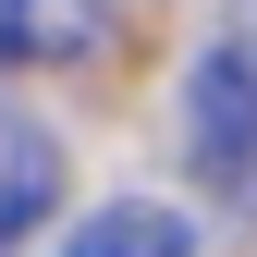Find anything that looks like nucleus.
<instances>
[{"label": "nucleus", "instance_id": "f257e3e1", "mask_svg": "<svg viewBox=\"0 0 257 257\" xmlns=\"http://www.w3.org/2000/svg\"><path fill=\"white\" fill-rule=\"evenodd\" d=\"M184 172L208 196L257 208V49L245 37L196 49V74H184Z\"/></svg>", "mask_w": 257, "mask_h": 257}, {"label": "nucleus", "instance_id": "f03ea898", "mask_svg": "<svg viewBox=\"0 0 257 257\" xmlns=\"http://www.w3.org/2000/svg\"><path fill=\"white\" fill-rule=\"evenodd\" d=\"M122 0H0V61L13 74H37V61H86L110 37Z\"/></svg>", "mask_w": 257, "mask_h": 257}, {"label": "nucleus", "instance_id": "7ed1b4c3", "mask_svg": "<svg viewBox=\"0 0 257 257\" xmlns=\"http://www.w3.org/2000/svg\"><path fill=\"white\" fill-rule=\"evenodd\" d=\"M61 257H196V220L159 208V196H110L61 233Z\"/></svg>", "mask_w": 257, "mask_h": 257}]
</instances>
